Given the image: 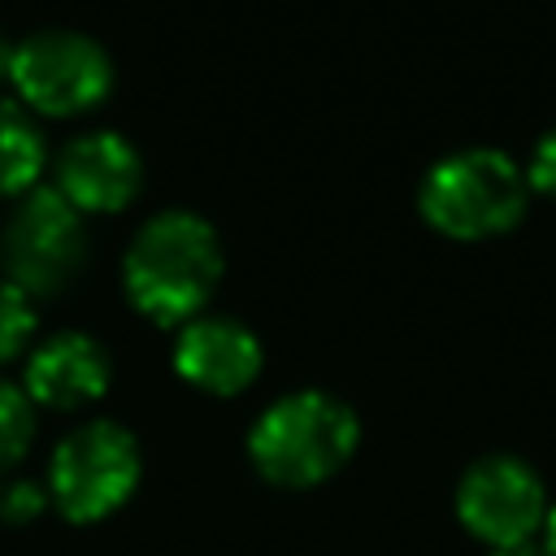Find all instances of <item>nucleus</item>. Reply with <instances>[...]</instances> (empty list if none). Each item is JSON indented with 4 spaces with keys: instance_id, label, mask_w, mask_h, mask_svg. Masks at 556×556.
<instances>
[{
    "instance_id": "obj_1",
    "label": "nucleus",
    "mask_w": 556,
    "mask_h": 556,
    "mask_svg": "<svg viewBox=\"0 0 556 556\" xmlns=\"http://www.w3.org/2000/svg\"><path fill=\"white\" fill-rule=\"evenodd\" d=\"M126 295L161 326L191 321L222 278V243L195 213L152 217L126 252Z\"/></svg>"
},
{
    "instance_id": "obj_2",
    "label": "nucleus",
    "mask_w": 556,
    "mask_h": 556,
    "mask_svg": "<svg viewBox=\"0 0 556 556\" xmlns=\"http://www.w3.org/2000/svg\"><path fill=\"white\" fill-rule=\"evenodd\" d=\"M356 439L361 426L343 400L326 391H291L256 417L248 456L261 478L278 486H317L348 465Z\"/></svg>"
},
{
    "instance_id": "obj_3",
    "label": "nucleus",
    "mask_w": 556,
    "mask_h": 556,
    "mask_svg": "<svg viewBox=\"0 0 556 556\" xmlns=\"http://www.w3.org/2000/svg\"><path fill=\"white\" fill-rule=\"evenodd\" d=\"M526 169L500 148H456L439 156L417 191L421 217L452 239H486L513 230L526 213Z\"/></svg>"
},
{
    "instance_id": "obj_4",
    "label": "nucleus",
    "mask_w": 556,
    "mask_h": 556,
    "mask_svg": "<svg viewBox=\"0 0 556 556\" xmlns=\"http://www.w3.org/2000/svg\"><path fill=\"white\" fill-rule=\"evenodd\" d=\"M139 486V443L117 421H87L65 434L48 465V495L70 521L117 513Z\"/></svg>"
},
{
    "instance_id": "obj_5",
    "label": "nucleus",
    "mask_w": 556,
    "mask_h": 556,
    "mask_svg": "<svg viewBox=\"0 0 556 556\" xmlns=\"http://www.w3.org/2000/svg\"><path fill=\"white\" fill-rule=\"evenodd\" d=\"M87 230L78 208L56 187H35L4 226V269L22 295H52L78 278Z\"/></svg>"
},
{
    "instance_id": "obj_6",
    "label": "nucleus",
    "mask_w": 556,
    "mask_h": 556,
    "mask_svg": "<svg viewBox=\"0 0 556 556\" xmlns=\"http://www.w3.org/2000/svg\"><path fill=\"white\" fill-rule=\"evenodd\" d=\"M547 491L543 478L508 452L482 456L465 469L460 486H456V517L460 526L482 539L491 552L504 547H526L547 517Z\"/></svg>"
},
{
    "instance_id": "obj_7",
    "label": "nucleus",
    "mask_w": 556,
    "mask_h": 556,
    "mask_svg": "<svg viewBox=\"0 0 556 556\" xmlns=\"http://www.w3.org/2000/svg\"><path fill=\"white\" fill-rule=\"evenodd\" d=\"M9 78L17 96L39 113H83L109 91L113 65L96 39L74 30H43L9 52Z\"/></svg>"
},
{
    "instance_id": "obj_8",
    "label": "nucleus",
    "mask_w": 556,
    "mask_h": 556,
    "mask_svg": "<svg viewBox=\"0 0 556 556\" xmlns=\"http://www.w3.org/2000/svg\"><path fill=\"white\" fill-rule=\"evenodd\" d=\"M139 178H143L139 152L113 130H96V135L74 139L56 161V191L78 213L126 208L139 191Z\"/></svg>"
},
{
    "instance_id": "obj_9",
    "label": "nucleus",
    "mask_w": 556,
    "mask_h": 556,
    "mask_svg": "<svg viewBox=\"0 0 556 556\" xmlns=\"http://www.w3.org/2000/svg\"><path fill=\"white\" fill-rule=\"evenodd\" d=\"M174 369L208 395H235L261 374V343L230 317H195L178 334Z\"/></svg>"
},
{
    "instance_id": "obj_10",
    "label": "nucleus",
    "mask_w": 556,
    "mask_h": 556,
    "mask_svg": "<svg viewBox=\"0 0 556 556\" xmlns=\"http://www.w3.org/2000/svg\"><path fill=\"white\" fill-rule=\"evenodd\" d=\"M109 387V356L87 334H52L26 361V400L43 408H83Z\"/></svg>"
},
{
    "instance_id": "obj_11",
    "label": "nucleus",
    "mask_w": 556,
    "mask_h": 556,
    "mask_svg": "<svg viewBox=\"0 0 556 556\" xmlns=\"http://www.w3.org/2000/svg\"><path fill=\"white\" fill-rule=\"evenodd\" d=\"M39 165H43V139L35 122L17 104L0 100V195L26 191Z\"/></svg>"
},
{
    "instance_id": "obj_12",
    "label": "nucleus",
    "mask_w": 556,
    "mask_h": 556,
    "mask_svg": "<svg viewBox=\"0 0 556 556\" xmlns=\"http://www.w3.org/2000/svg\"><path fill=\"white\" fill-rule=\"evenodd\" d=\"M30 439H35V413H30L26 391L0 382V473L26 456Z\"/></svg>"
},
{
    "instance_id": "obj_13",
    "label": "nucleus",
    "mask_w": 556,
    "mask_h": 556,
    "mask_svg": "<svg viewBox=\"0 0 556 556\" xmlns=\"http://www.w3.org/2000/svg\"><path fill=\"white\" fill-rule=\"evenodd\" d=\"M35 330V313H30V295H22L13 282H0V361L17 356L22 343Z\"/></svg>"
},
{
    "instance_id": "obj_14",
    "label": "nucleus",
    "mask_w": 556,
    "mask_h": 556,
    "mask_svg": "<svg viewBox=\"0 0 556 556\" xmlns=\"http://www.w3.org/2000/svg\"><path fill=\"white\" fill-rule=\"evenodd\" d=\"M526 182L543 195H556V126H547L534 148H530V161H526Z\"/></svg>"
},
{
    "instance_id": "obj_15",
    "label": "nucleus",
    "mask_w": 556,
    "mask_h": 556,
    "mask_svg": "<svg viewBox=\"0 0 556 556\" xmlns=\"http://www.w3.org/2000/svg\"><path fill=\"white\" fill-rule=\"evenodd\" d=\"M39 504H43V491H39V486H30V482H13V486H4V504H0V513H4V517H35Z\"/></svg>"
},
{
    "instance_id": "obj_16",
    "label": "nucleus",
    "mask_w": 556,
    "mask_h": 556,
    "mask_svg": "<svg viewBox=\"0 0 556 556\" xmlns=\"http://www.w3.org/2000/svg\"><path fill=\"white\" fill-rule=\"evenodd\" d=\"M543 556H556V504L547 508V517H543Z\"/></svg>"
},
{
    "instance_id": "obj_17",
    "label": "nucleus",
    "mask_w": 556,
    "mask_h": 556,
    "mask_svg": "<svg viewBox=\"0 0 556 556\" xmlns=\"http://www.w3.org/2000/svg\"><path fill=\"white\" fill-rule=\"evenodd\" d=\"M491 556H543V552L526 543V547H504V552H491Z\"/></svg>"
}]
</instances>
